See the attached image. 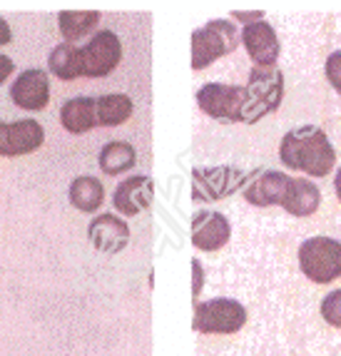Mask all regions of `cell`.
Listing matches in <instances>:
<instances>
[{
	"mask_svg": "<svg viewBox=\"0 0 341 356\" xmlns=\"http://www.w3.org/2000/svg\"><path fill=\"white\" fill-rule=\"evenodd\" d=\"M279 160L287 170L306 177H326L336 165V152L322 127L301 125L281 137Z\"/></svg>",
	"mask_w": 341,
	"mask_h": 356,
	"instance_id": "obj_1",
	"label": "cell"
},
{
	"mask_svg": "<svg viewBox=\"0 0 341 356\" xmlns=\"http://www.w3.org/2000/svg\"><path fill=\"white\" fill-rule=\"evenodd\" d=\"M244 125H254L267 115L276 113L284 100V75L279 67H251L244 85Z\"/></svg>",
	"mask_w": 341,
	"mask_h": 356,
	"instance_id": "obj_2",
	"label": "cell"
},
{
	"mask_svg": "<svg viewBox=\"0 0 341 356\" xmlns=\"http://www.w3.org/2000/svg\"><path fill=\"white\" fill-rule=\"evenodd\" d=\"M242 35L232 20H210L192 33V70H204L224 55L234 53Z\"/></svg>",
	"mask_w": 341,
	"mask_h": 356,
	"instance_id": "obj_3",
	"label": "cell"
},
{
	"mask_svg": "<svg viewBox=\"0 0 341 356\" xmlns=\"http://www.w3.org/2000/svg\"><path fill=\"white\" fill-rule=\"evenodd\" d=\"M299 269L314 284H331L341 277V242L334 237H309L299 244Z\"/></svg>",
	"mask_w": 341,
	"mask_h": 356,
	"instance_id": "obj_4",
	"label": "cell"
},
{
	"mask_svg": "<svg viewBox=\"0 0 341 356\" xmlns=\"http://www.w3.org/2000/svg\"><path fill=\"white\" fill-rule=\"evenodd\" d=\"M247 324V309L242 302L217 297L210 302H194L192 329L199 334H237Z\"/></svg>",
	"mask_w": 341,
	"mask_h": 356,
	"instance_id": "obj_5",
	"label": "cell"
},
{
	"mask_svg": "<svg viewBox=\"0 0 341 356\" xmlns=\"http://www.w3.org/2000/svg\"><path fill=\"white\" fill-rule=\"evenodd\" d=\"M244 85L207 83L197 90L199 110L224 125L244 122Z\"/></svg>",
	"mask_w": 341,
	"mask_h": 356,
	"instance_id": "obj_6",
	"label": "cell"
},
{
	"mask_svg": "<svg viewBox=\"0 0 341 356\" xmlns=\"http://www.w3.org/2000/svg\"><path fill=\"white\" fill-rule=\"evenodd\" d=\"M247 175L234 167H194L192 170V200L217 202L244 187Z\"/></svg>",
	"mask_w": 341,
	"mask_h": 356,
	"instance_id": "obj_7",
	"label": "cell"
},
{
	"mask_svg": "<svg viewBox=\"0 0 341 356\" xmlns=\"http://www.w3.org/2000/svg\"><path fill=\"white\" fill-rule=\"evenodd\" d=\"M83 77H108L122 60V42L113 30H97L80 48Z\"/></svg>",
	"mask_w": 341,
	"mask_h": 356,
	"instance_id": "obj_8",
	"label": "cell"
},
{
	"mask_svg": "<svg viewBox=\"0 0 341 356\" xmlns=\"http://www.w3.org/2000/svg\"><path fill=\"white\" fill-rule=\"evenodd\" d=\"M45 130L38 120H18L3 122L0 120V157H25L42 147Z\"/></svg>",
	"mask_w": 341,
	"mask_h": 356,
	"instance_id": "obj_9",
	"label": "cell"
},
{
	"mask_svg": "<svg viewBox=\"0 0 341 356\" xmlns=\"http://www.w3.org/2000/svg\"><path fill=\"white\" fill-rule=\"evenodd\" d=\"M155 200V182L147 175H132L117 182L113 192V207L122 217H138L147 212Z\"/></svg>",
	"mask_w": 341,
	"mask_h": 356,
	"instance_id": "obj_10",
	"label": "cell"
},
{
	"mask_svg": "<svg viewBox=\"0 0 341 356\" xmlns=\"http://www.w3.org/2000/svg\"><path fill=\"white\" fill-rule=\"evenodd\" d=\"M242 35V45H244L247 55L257 67H276V60L281 55V42L276 38V30L272 28L267 20L244 25Z\"/></svg>",
	"mask_w": 341,
	"mask_h": 356,
	"instance_id": "obj_11",
	"label": "cell"
},
{
	"mask_svg": "<svg viewBox=\"0 0 341 356\" xmlns=\"http://www.w3.org/2000/svg\"><path fill=\"white\" fill-rule=\"evenodd\" d=\"M10 100L25 113H40L50 102V80L42 70L20 72L10 85Z\"/></svg>",
	"mask_w": 341,
	"mask_h": 356,
	"instance_id": "obj_12",
	"label": "cell"
},
{
	"mask_svg": "<svg viewBox=\"0 0 341 356\" xmlns=\"http://www.w3.org/2000/svg\"><path fill=\"white\" fill-rule=\"evenodd\" d=\"M232 239V225L222 212H194L192 217V244L199 252H219Z\"/></svg>",
	"mask_w": 341,
	"mask_h": 356,
	"instance_id": "obj_13",
	"label": "cell"
},
{
	"mask_svg": "<svg viewBox=\"0 0 341 356\" xmlns=\"http://www.w3.org/2000/svg\"><path fill=\"white\" fill-rule=\"evenodd\" d=\"M90 244L102 254H120L130 242V227L117 214H97L88 225Z\"/></svg>",
	"mask_w": 341,
	"mask_h": 356,
	"instance_id": "obj_14",
	"label": "cell"
},
{
	"mask_svg": "<svg viewBox=\"0 0 341 356\" xmlns=\"http://www.w3.org/2000/svg\"><path fill=\"white\" fill-rule=\"evenodd\" d=\"M289 177L279 170H267L259 172L257 177L251 179L242 190V197L251 207H281L284 195H287Z\"/></svg>",
	"mask_w": 341,
	"mask_h": 356,
	"instance_id": "obj_15",
	"label": "cell"
},
{
	"mask_svg": "<svg viewBox=\"0 0 341 356\" xmlns=\"http://www.w3.org/2000/svg\"><path fill=\"white\" fill-rule=\"evenodd\" d=\"M281 207L292 217H311L322 207V190L306 177H289Z\"/></svg>",
	"mask_w": 341,
	"mask_h": 356,
	"instance_id": "obj_16",
	"label": "cell"
},
{
	"mask_svg": "<svg viewBox=\"0 0 341 356\" xmlns=\"http://www.w3.org/2000/svg\"><path fill=\"white\" fill-rule=\"evenodd\" d=\"M60 125L70 135H85L97 127V97H72L60 107Z\"/></svg>",
	"mask_w": 341,
	"mask_h": 356,
	"instance_id": "obj_17",
	"label": "cell"
},
{
	"mask_svg": "<svg viewBox=\"0 0 341 356\" xmlns=\"http://www.w3.org/2000/svg\"><path fill=\"white\" fill-rule=\"evenodd\" d=\"M67 197H70V204L78 212L92 214L105 202V184L97 177H92V175H80V177H75L70 182Z\"/></svg>",
	"mask_w": 341,
	"mask_h": 356,
	"instance_id": "obj_18",
	"label": "cell"
},
{
	"mask_svg": "<svg viewBox=\"0 0 341 356\" xmlns=\"http://www.w3.org/2000/svg\"><path fill=\"white\" fill-rule=\"evenodd\" d=\"M97 165L108 177H120V175L130 172L132 167L138 165V152L125 140H113V143H108L100 149Z\"/></svg>",
	"mask_w": 341,
	"mask_h": 356,
	"instance_id": "obj_19",
	"label": "cell"
},
{
	"mask_svg": "<svg viewBox=\"0 0 341 356\" xmlns=\"http://www.w3.org/2000/svg\"><path fill=\"white\" fill-rule=\"evenodd\" d=\"M48 70L63 83H72V80L83 77V55H80L78 45H72V42L55 45L48 55Z\"/></svg>",
	"mask_w": 341,
	"mask_h": 356,
	"instance_id": "obj_20",
	"label": "cell"
},
{
	"mask_svg": "<svg viewBox=\"0 0 341 356\" xmlns=\"http://www.w3.org/2000/svg\"><path fill=\"white\" fill-rule=\"evenodd\" d=\"M100 25V13L97 10H63L58 15V28L65 42H75L85 35H95Z\"/></svg>",
	"mask_w": 341,
	"mask_h": 356,
	"instance_id": "obj_21",
	"label": "cell"
},
{
	"mask_svg": "<svg viewBox=\"0 0 341 356\" xmlns=\"http://www.w3.org/2000/svg\"><path fill=\"white\" fill-rule=\"evenodd\" d=\"M132 100L122 92H113V95L97 97V127H117L125 125L132 118Z\"/></svg>",
	"mask_w": 341,
	"mask_h": 356,
	"instance_id": "obj_22",
	"label": "cell"
},
{
	"mask_svg": "<svg viewBox=\"0 0 341 356\" xmlns=\"http://www.w3.org/2000/svg\"><path fill=\"white\" fill-rule=\"evenodd\" d=\"M319 309H322V316L329 327L341 329V289L329 291V294L324 297V302Z\"/></svg>",
	"mask_w": 341,
	"mask_h": 356,
	"instance_id": "obj_23",
	"label": "cell"
},
{
	"mask_svg": "<svg viewBox=\"0 0 341 356\" xmlns=\"http://www.w3.org/2000/svg\"><path fill=\"white\" fill-rule=\"evenodd\" d=\"M324 72H326V80L331 83V88L341 95V50L331 53L324 63Z\"/></svg>",
	"mask_w": 341,
	"mask_h": 356,
	"instance_id": "obj_24",
	"label": "cell"
},
{
	"mask_svg": "<svg viewBox=\"0 0 341 356\" xmlns=\"http://www.w3.org/2000/svg\"><path fill=\"white\" fill-rule=\"evenodd\" d=\"M232 18L237 20V23H242V25H251V23H259V20H264V10H254V13L234 10Z\"/></svg>",
	"mask_w": 341,
	"mask_h": 356,
	"instance_id": "obj_25",
	"label": "cell"
},
{
	"mask_svg": "<svg viewBox=\"0 0 341 356\" xmlns=\"http://www.w3.org/2000/svg\"><path fill=\"white\" fill-rule=\"evenodd\" d=\"M13 72H15V63H13L8 55H0V85L6 83Z\"/></svg>",
	"mask_w": 341,
	"mask_h": 356,
	"instance_id": "obj_26",
	"label": "cell"
},
{
	"mask_svg": "<svg viewBox=\"0 0 341 356\" xmlns=\"http://www.w3.org/2000/svg\"><path fill=\"white\" fill-rule=\"evenodd\" d=\"M192 272H194V302H197V294H199V289H202V264H199L197 259L192 261Z\"/></svg>",
	"mask_w": 341,
	"mask_h": 356,
	"instance_id": "obj_27",
	"label": "cell"
},
{
	"mask_svg": "<svg viewBox=\"0 0 341 356\" xmlns=\"http://www.w3.org/2000/svg\"><path fill=\"white\" fill-rule=\"evenodd\" d=\"M13 40V30L10 25H8L6 18H0V45H8V42Z\"/></svg>",
	"mask_w": 341,
	"mask_h": 356,
	"instance_id": "obj_28",
	"label": "cell"
},
{
	"mask_svg": "<svg viewBox=\"0 0 341 356\" xmlns=\"http://www.w3.org/2000/svg\"><path fill=\"white\" fill-rule=\"evenodd\" d=\"M334 192H336V197H339V202H341V167L336 170V175H334Z\"/></svg>",
	"mask_w": 341,
	"mask_h": 356,
	"instance_id": "obj_29",
	"label": "cell"
}]
</instances>
